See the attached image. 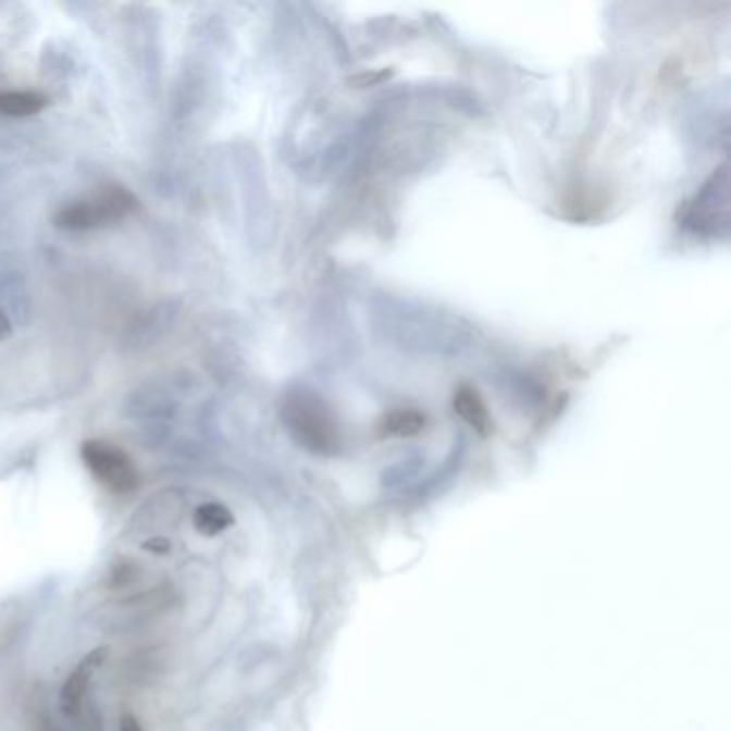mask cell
<instances>
[{
	"label": "cell",
	"mask_w": 731,
	"mask_h": 731,
	"mask_svg": "<svg viewBox=\"0 0 731 731\" xmlns=\"http://www.w3.org/2000/svg\"><path fill=\"white\" fill-rule=\"evenodd\" d=\"M428 425V417L414 408H397L382 417L377 423V434L382 438H412L419 436Z\"/></svg>",
	"instance_id": "obj_7"
},
{
	"label": "cell",
	"mask_w": 731,
	"mask_h": 731,
	"mask_svg": "<svg viewBox=\"0 0 731 731\" xmlns=\"http://www.w3.org/2000/svg\"><path fill=\"white\" fill-rule=\"evenodd\" d=\"M50 99L37 90H4L0 92V116L24 119L46 110Z\"/></svg>",
	"instance_id": "obj_8"
},
{
	"label": "cell",
	"mask_w": 731,
	"mask_h": 731,
	"mask_svg": "<svg viewBox=\"0 0 731 731\" xmlns=\"http://www.w3.org/2000/svg\"><path fill=\"white\" fill-rule=\"evenodd\" d=\"M234 521L232 511L221 503H205L194 511V528L207 538L220 536L234 525Z\"/></svg>",
	"instance_id": "obj_9"
},
{
	"label": "cell",
	"mask_w": 731,
	"mask_h": 731,
	"mask_svg": "<svg viewBox=\"0 0 731 731\" xmlns=\"http://www.w3.org/2000/svg\"><path fill=\"white\" fill-rule=\"evenodd\" d=\"M82 459L90 470V474L99 481V485L106 487L110 494L129 496L140 485V474L132 457L110 442L101 439L84 442Z\"/></svg>",
	"instance_id": "obj_3"
},
{
	"label": "cell",
	"mask_w": 731,
	"mask_h": 731,
	"mask_svg": "<svg viewBox=\"0 0 731 731\" xmlns=\"http://www.w3.org/2000/svg\"><path fill=\"white\" fill-rule=\"evenodd\" d=\"M11 335V322L7 318V313L0 309V342L7 339Z\"/></svg>",
	"instance_id": "obj_13"
},
{
	"label": "cell",
	"mask_w": 731,
	"mask_h": 731,
	"mask_svg": "<svg viewBox=\"0 0 731 731\" xmlns=\"http://www.w3.org/2000/svg\"><path fill=\"white\" fill-rule=\"evenodd\" d=\"M121 731H145V730H143V726L138 723V719H136V717L127 715V717H123V719H121Z\"/></svg>",
	"instance_id": "obj_12"
},
{
	"label": "cell",
	"mask_w": 731,
	"mask_h": 731,
	"mask_svg": "<svg viewBox=\"0 0 731 731\" xmlns=\"http://www.w3.org/2000/svg\"><path fill=\"white\" fill-rule=\"evenodd\" d=\"M391 75V72H380V74H361L359 77H352V84H359V86H373V84H380L382 79H386Z\"/></svg>",
	"instance_id": "obj_11"
},
{
	"label": "cell",
	"mask_w": 731,
	"mask_h": 731,
	"mask_svg": "<svg viewBox=\"0 0 731 731\" xmlns=\"http://www.w3.org/2000/svg\"><path fill=\"white\" fill-rule=\"evenodd\" d=\"M282 421L302 448L318 455L339 450V423L329 404L307 386H293L282 399Z\"/></svg>",
	"instance_id": "obj_1"
},
{
	"label": "cell",
	"mask_w": 731,
	"mask_h": 731,
	"mask_svg": "<svg viewBox=\"0 0 731 731\" xmlns=\"http://www.w3.org/2000/svg\"><path fill=\"white\" fill-rule=\"evenodd\" d=\"M728 172L726 165L713 174L699 198L689 211V225L702 234H717L728 227Z\"/></svg>",
	"instance_id": "obj_4"
},
{
	"label": "cell",
	"mask_w": 731,
	"mask_h": 731,
	"mask_svg": "<svg viewBox=\"0 0 731 731\" xmlns=\"http://www.w3.org/2000/svg\"><path fill=\"white\" fill-rule=\"evenodd\" d=\"M108 657L106 648H95L92 653H88L86 657L74 667V671L65 678L63 686H61V710L65 717H77L82 706H84V697L88 693V686L97 673V669L103 665V660Z\"/></svg>",
	"instance_id": "obj_5"
},
{
	"label": "cell",
	"mask_w": 731,
	"mask_h": 731,
	"mask_svg": "<svg viewBox=\"0 0 731 731\" xmlns=\"http://www.w3.org/2000/svg\"><path fill=\"white\" fill-rule=\"evenodd\" d=\"M143 547H145V552H148V554L163 556V554H168V552H170L172 543H170L165 536H152V538H148L147 543H145Z\"/></svg>",
	"instance_id": "obj_10"
},
{
	"label": "cell",
	"mask_w": 731,
	"mask_h": 731,
	"mask_svg": "<svg viewBox=\"0 0 731 731\" xmlns=\"http://www.w3.org/2000/svg\"><path fill=\"white\" fill-rule=\"evenodd\" d=\"M138 209V200L134 194L121 185H110L99 189L97 194L75 200L72 205H65L54 223L63 230L72 232H84V230H95L114 221L129 218Z\"/></svg>",
	"instance_id": "obj_2"
},
{
	"label": "cell",
	"mask_w": 731,
	"mask_h": 731,
	"mask_svg": "<svg viewBox=\"0 0 731 731\" xmlns=\"http://www.w3.org/2000/svg\"><path fill=\"white\" fill-rule=\"evenodd\" d=\"M453 410L457 412V417L468 423L476 434L481 436H490L494 432V421H492V414L485 406V401L481 399L479 391L468 386V384H461L459 388H455V395H453Z\"/></svg>",
	"instance_id": "obj_6"
}]
</instances>
